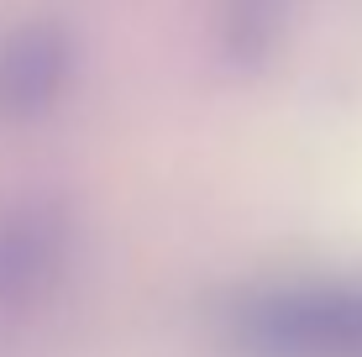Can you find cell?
<instances>
[{
	"label": "cell",
	"mask_w": 362,
	"mask_h": 357,
	"mask_svg": "<svg viewBox=\"0 0 362 357\" xmlns=\"http://www.w3.org/2000/svg\"><path fill=\"white\" fill-rule=\"evenodd\" d=\"M252 357H362V279H294L231 310Z\"/></svg>",
	"instance_id": "1"
},
{
	"label": "cell",
	"mask_w": 362,
	"mask_h": 357,
	"mask_svg": "<svg viewBox=\"0 0 362 357\" xmlns=\"http://www.w3.org/2000/svg\"><path fill=\"white\" fill-rule=\"evenodd\" d=\"M64 79V42L47 27H27L0 42V110L32 116L58 95Z\"/></svg>",
	"instance_id": "2"
}]
</instances>
